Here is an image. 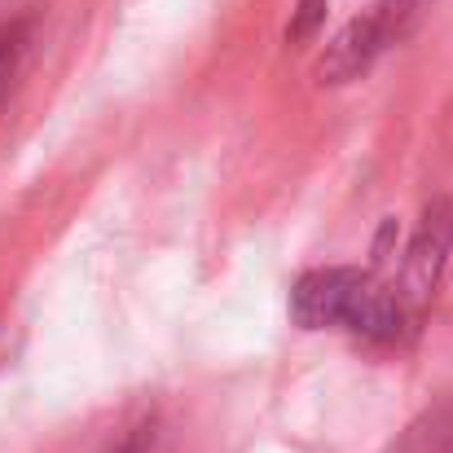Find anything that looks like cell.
Returning a JSON list of instances; mask_svg holds the SVG:
<instances>
[{
    "instance_id": "cell-1",
    "label": "cell",
    "mask_w": 453,
    "mask_h": 453,
    "mask_svg": "<svg viewBox=\"0 0 453 453\" xmlns=\"http://www.w3.org/2000/svg\"><path fill=\"white\" fill-rule=\"evenodd\" d=\"M291 321L300 330H348L365 343H405L418 326L396 287L370 269H312L291 287Z\"/></svg>"
},
{
    "instance_id": "cell-2",
    "label": "cell",
    "mask_w": 453,
    "mask_h": 453,
    "mask_svg": "<svg viewBox=\"0 0 453 453\" xmlns=\"http://www.w3.org/2000/svg\"><path fill=\"white\" fill-rule=\"evenodd\" d=\"M453 251V198H432L410 234V247H405V260H401V287L396 296L410 303L414 317H423V308L432 303L441 278H445V265H449Z\"/></svg>"
},
{
    "instance_id": "cell-3",
    "label": "cell",
    "mask_w": 453,
    "mask_h": 453,
    "mask_svg": "<svg viewBox=\"0 0 453 453\" xmlns=\"http://www.w3.org/2000/svg\"><path fill=\"white\" fill-rule=\"evenodd\" d=\"M392 31L383 27V18L370 9L365 18H352L348 27H339V35L321 49L317 66H312V80L321 88H348L357 84L361 75H370V66L383 58V49H392Z\"/></svg>"
},
{
    "instance_id": "cell-4",
    "label": "cell",
    "mask_w": 453,
    "mask_h": 453,
    "mask_svg": "<svg viewBox=\"0 0 453 453\" xmlns=\"http://www.w3.org/2000/svg\"><path fill=\"white\" fill-rule=\"evenodd\" d=\"M383 453H453V396L418 410L388 445Z\"/></svg>"
},
{
    "instance_id": "cell-5",
    "label": "cell",
    "mask_w": 453,
    "mask_h": 453,
    "mask_svg": "<svg viewBox=\"0 0 453 453\" xmlns=\"http://www.w3.org/2000/svg\"><path fill=\"white\" fill-rule=\"evenodd\" d=\"M31 31H35V18H13L0 27V102L22 71V58L31 49Z\"/></svg>"
},
{
    "instance_id": "cell-6",
    "label": "cell",
    "mask_w": 453,
    "mask_h": 453,
    "mask_svg": "<svg viewBox=\"0 0 453 453\" xmlns=\"http://www.w3.org/2000/svg\"><path fill=\"white\" fill-rule=\"evenodd\" d=\"M106 453H163V423L154 414H146L142 423H133Z\"/></svg>"
},
{
    "instance_id": "cell-7",
    "label": "cell",
    "mask_w": 453,
    "mask_h": 453,
    "mask_svg": "<svg viewBox=\"0 0 453 453\" xmlns=\"http://www.w3.org/2000/svg\"><path fill=\"white\" fill-rule=\"evenodd\" d=\"M326 9H330V0H300L296 13H291V22H287V44H308L321 31Z\"/></svg>"
}]
</instances>
